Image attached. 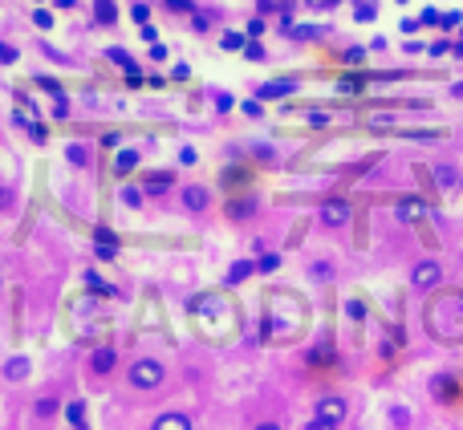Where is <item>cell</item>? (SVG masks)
<instances>
[{"label": "cell", "mask_w": 463, "mask_h": 430, "mask_svg": "<svg viewBox=\"0 0 463 430\" xmlns=\"http://www.w3.org/2000/svg\"><path fill=\"white\" fill-rule=\"evenodd\" d=\"M114 365H118V353H114L110 345H102V349H93V357H90V370H93V378H106V374H114Z\"/></svg>", "instance_id": "8"}, {"label": "cell", "mask_w": 463, "mask_h": 430, "mask_svg": "<svg viewBox=\"0 0 463 430\" xmlns=\"http://www.w3.org/2000/svg\"><path fill=\"white\" fill-rule=\"evenodd\" d=\"M33 25H37V29H53V25H57V21H53V12H49V8H37V12H33Z\"/></svg>", "instance_id": "24"}, {"label": "cell", "mask_w": 463, "mask_h": 430, "mask_svg": "<svg viewBox=\"0 0 463 430\" xmlns=\"http://www.w3.org/2000/svg\"><path fill=\"white\" fill-rule=\"evenodd\" d=\"M297 89L293 78H277V82H264V86L256 89V102H277V98H289Z\"/></svg>", "instance_id": "7"}, {"label": "cell", "mask_w": 463, "mask_h": 430, "mask_svg": "<svg viewBox=\"0 0 463 430\" xmlns=\"http://www.w3.org/2000/svg\"><path fill=\"white\" fill-rule=\"evenodd\" d=\"M317 215H321L325 227H341V223H350L354 207H350V199H325L321 207H317Z\"/></svg>", "instance_id": "4"}, {"label": "cell", "mask_w": 463, "mask_h": 430, "mask_svg": "<svg viewBox=\"0 0 463 430\" xmlns=\"http://www.w3.org/2000/svg\"><path fill=\"white\" fill-rule=\"evenodd\" d=\"M439 284H443V264L418 260L415 268H411V288H415V293H435Z\"/></svg>", "instance_id": "3"}, {"label": "cell", "mask_w": 463, "mask_h": 430, "mask_svg": "<svg viewBox=\"0 0 463 430\" xmlns=\"http://www.w3.org/2000/svg\"><path fill=\"white\" fill-rule=\"evenodd\" d=\"M398 4H407V0H398Z\"/></svg>", "instance_id": "53"}, {"label": "cell", "mask_w": 463, "mask_h": 430, "mask_svg": "<svg viewBox=\"0 0 463 430\" xmlns=\"http://www.w3.org/2000/svg\"><path fill=\"white\" fill-rule=\"evenodd\" d=\"M244 57H248V61H264V57H269V53H264V45L248 41V45H244Z\"/></svg>", "instance_id": "28"}, {"label": "cell", "mask_w": 463, "mask_h": 430, "mask_svg": "<svg viewBox=\"0 0 463 430\" xmlns=\"http://www.w3.org/2000/svg\"><path fill=\"white\" fill-rule=\"evenodd\" d=\"M163 378H167V370H163V361H155V357H142V361L131 365V386L135 389H159Z\"/></svg>", "instance_id": "2"}, {"label": "cell", "mask_w": 463, "mask_h": 430, "mask_svg": "<svg viewBox=\"0 0 463 430\" xmlns=\"http://www.w3.org/2000/svg\"><path fill=\"white\" fill-rule=\"evenodd\" d=\"M8 203H12V191H8V187H0V207H8Z\"/></svg>", "instance_id": "47"}, {"label": "cell", "mask_w": 463, "mask_h": 430, "mask_svg": "<svg viewBox=\"0 0 463 430\" xmlns=\"http://www.w3.org/2000/svg\"><path fill=\"white\" fill-rule=\"evenodd\" d=\"M37 414H41V418H53V414H57V398H41V402H37Z\"/></svg>", "instance_id": "29"}, {"label": "cell", "mask_w": 463, "mask_h": 430, "mask_svg": "<svg viewBox=\"0 0 463 430\" xmlns=\"http://www.w3.org/2000/svg\"><path fill=\"white\" fill-rule=\"evenodd\" d=\"M256 430H280V422H260Z\"/></svg>", "instance_id": "50"}, {"label": "cell", "mask_w": 463, "mask_h": 430, "mask_svg": "<svg viewBox=\"0 0 463 430\" xmlns=\"http://www.w3.org/2000/svg\"><path fill=\"white\" fill-rule=\"evenodd\" d=\"M309 126H329V114H321V110H317V114H309Z\"/></svg>", "instance_id": "42"}, {"label": "cell", "mask_w": 463, "mask_h": 430, "mask_svg": "<svg viewBox=\"0 0 463 430\" xmlns=\"http://www.w3.org/2000/svg\"><path fill=\"white\" fill-rule=\"evenodd\" d=\"M346 410H350V402H346V398H337V394H329V398L317 402V418H325V422H341V418H346Z\"/></svg>", "instance_id": "6"}, {"label": "cell", "mask_w": 463, "mask_h": 430, "mask_svg": "<svg viewBox=\"0 0 463 430\" xmlns=\"http://www.w3.org/2000/svg\"><path fill=\"white\" fill-rule=\"evenodd\" d=\"M37 4H41V0H37Z\"/></svg>", "instance_id": "54"}, {"label": "cell", "mask_w": 463, "mask_h": 430, "mask_svg": "<svg viewBox=\"0 0 463 430\" xmlns=\"http://www.w3.org/2000/svg\"><path fill=\"white\" fill-rule=\"evenodd\" d=\"M65 418H69L74 430H86V402H69L65 406Z\"/></svg>", "instance_id": "20"}, {"label": "cell", "mask_w": 463, "mask_h": 430, "mask_svg": "<svg viewBox=\"0 0 463 430\" xmlns=\"http://www.w3.org/2000/svg\"><path fill=\"white\" fill-rule=\"evenodd\" d=\"M248 212H252V203H232V215H236V219H244Z\"/></svg>", "instance_id": "43"}, {"label": "cell", "mask_w": 463, "mask_h": 430, "mask_svg": "<svg viewBox=\"0 0 463 430\" xmlns=\"http://www.w3.org/2000/svg\"><path fill=\"white\" fill-rule=\"evenodd\" d=\"M74 4H78V0H57V8H74Z\"/></svg>", "instance_id": "51"}, {"label": "cell", "mask_w": 463, "mask_h": 430, "mask_svg": "<svg viewBox=\"0 0 463 430\" xmlns=\"http://www.w3.org/2000/svg\"><path fill=\"white\" fill-rule=\"evenodd\" d=\"M362 82H366L362 73H358V78H341V82H337V89H341V93H358V89H362Z\"/></svg>", "instance_id": "27"}, {"label": "cell", "mask_w": 463, "mask_h": 430, "mask_svg": "<svg viewBox=\"0 0 463 430\" xmlns=\"http://www.w3.org/2000/svg\"><path fill=\"white\" fill-rule=\"evenodd\" d=\"M346 317H350L354 325H362V321H366V304L358 301V297H354V301H346Z\"/></svg>", "instance_id": "22"}, {"label": "cell", "mask_w": 463, "mask_h": 430, "mask_svg": "<svg viewBox=\"0 0 463 430\" xmlns=\"http://www.w3.org/2000/svg\"><path fill=\"white\" fill-rule=\"evenodd\" d=\"M435 179H439V187H451L455 183V171L451 167H435Z\"/></svg>", "instance_id": "31"}, {"label": "cell", "mask_w": 463, "mask_h": 430, "mask_svg": "<svg viewBox=\"0 0 463 430\" xmlns=\"http://www.w3.org/2000/svg\"><path fill=\"white\" fill-rule=\"evenodd\" d=\"M264 33V21H248V37H260Z\"/></svg>", "instance_id": "44"}, {"label": "cell", "mask_w": 463, "mask_h": 430, "mask_svg": "<svg viewBox=\"0 0 463 430\" xmlns=\"http://www.w3.org/2000/svg\"><path fill=\"white\" fill-rule=\"evenodd\" d=\"M431 398H435L439 406L455 402V398H460V378H455V374H435V378H431Z\"/></svg>", "instance_id": "5"}, {"label": "cell", "mask_w": 463, "mask_h": 430, "mask_svg": "<svg viewBox=\"0 0 463 430\" xmlns=\"http://www.w3.org/2000/svg\"><path fill=\"white\" fill-rule=\"evenodd\" d=\"M463 16L460 12H447V16H439V25H443V29H455V25H460Z\"/></svg>", "instance_id": "38"}, {"label": "cell", "mask_w": 463, "mask_h": 430, "mask_svg": "<svg viewBox=\"0 0 463 430\" xmlns=\"http://www.w3.org/2000/svg\"><path fill=\"white\" fill-rule=\"evenodd\" d=\"M333 361V349L321 345V349H309V365H329Z\"/></svg>", "instance_id": "23"}, {"label": "cell", "mask_w": 463, "mask_h": 430, "mask_svg": "<svg viewBox=\"0 0 463 430\" xmlns=\"http://www.w3.org/2000/svg\"><path fill=\"white\" fill-rule=\"evenodd\" d=\"M341 57H346V65H362V61H366V49H362V45H354V49H346Z\"/></svg>", "instance_id": "26"}, {"label": "cell", "mask_w": 463, "mask_h": 430, "mask_svg": "<svg viewBox=\"0 0 463 430\" xmlns=\"http://www.w3.org/2000/svg\"><path fill=\"white\" fill-rule=\"evenodd\" d=\"M305 430H337V422H325V418H317V414H313V418L305 422Z\"/></svg>", "instance_id": "35"}, {"label": "cell", "mask_w": 463, "mask_h": 430, "mask_svg": "<svg viewBox=\"0 0 463 430\" xmlns=\"http://www.w3.org/2000/svg\"><path fill=\"white\" fill-rule=\"evenodd\" d=\"M167 4H171V8H179V12H187V8H191V0H167Z\"/></svg>", "instance_id": "48"}, {"label": "cell", "mask_w": 463, "mask_h": 430, "mask_svg": "<svg viewBox=\"0 0 463 430\" xmlns=\"http://www.w3.org/2000/svg\"><path fill=\"white\" fill-rule=\"evenodd\" d=\"M135 21H139V25L150 21V8H146V4H135Z\"/></svg>", "instance_id": "40"}, {"label": "cell", "mask_w": 463, "mask_h": 430, "mask_svg": "<svg viewBox=\"0 0 463 430\" xmlns=\"http://www.w3.org/2000/svg\"><path fill=\"white\" fill-rule=\"evenodd\" d=\"M309 4H313V8H333L337 0H309Z\"/></svg>", "instance_id": "49"}, {"label": "cell", "mask_w": 463, "mask_h": 430, "mask_svg": "<svg viewBox=\"0 0 463 430\" xmlns=\"http://www.w3.org/2000/svg\"><path fill=\"white\" fill-rule=\"evenodd\" d=\"M29 138H33V142H45V138H49L45 122H29Z\"/></svg>", "instance_id": "32"}, {"label": "cell", "mask_w": 463, "mask_h": 430, "mask_svg": "<svg viewBox=\"0 0 463 430\" xmlns=\"http://www.w3.org/2000/svg\"><path fill=\"white\" fill-rule=\"evenodd\" d=\"M139 150H118V159H114V174H118V179H126V174L135 171V167H139Z\"/></svg>", "instance_id": "14"}, {"label": "cell", "mask_w": 463, "mask_h": 430, "mask_svg": "<svg viewBox=\"0 0 463 430\" xmlns=\"http://www.w3.org/2000/svg\"><path fill=\"white\" fill-rule=\"evenodd\" d=\"M240 110H244V114H248V118H260V102H252V98H248V102H244V106H240Z\"/></svg>", "instance_id": "37"}, {"label": "cell", "mask_w": 463, "mask_h": 430, "mask_svg": "<svg viewBox=\"0 0 463 430\" xmlns=\"http://www.w3.org/2000/svg\"><path fill=\"white\" fill-rule=\"evenodd\" d=\"M139 33H142V41H150V45L159 41V33H155V25H139Z\"/></svg>", "instance_id": "39"}, {"label": "cell", "mask_w": 463, "mask_h": 430, "mask_svg": "<svg viewBox=\"0 0 463 430\" xmlns=\"http://www.w3.org/2000/svg\"><path fill=\"white\" fill-rule=\"evenodd\" d=\"M41 86H45L49 93H53V98H57V102H61V86H57V82H53V78H45V82H41Z\"/></svg>", "instance_id": "45"}, {"label": "cell", "mask_w": 463, "mask_h": 430, "mask_svg": "<svg viewBox=\"0 0 463 430\" xmlns=\"http://www.w3.org/2000/svg\"><path fill=\"white\" fill-rule=\"evenodd\" d=\"M93 16H98V25H114L118 21V4L114 0H98L93 4Z\"/></svg>", "instance_id": "18"}, {"label": "cell", "mask_w": 463, "mask_h": 430, "mask_svg": "<svg viewBox=\"0 0 463 430\" xmlns=\"http://www.w3.org/2000/svg\"><path fill=\"white\" fill-rule=\"evenodd\" d=\"M86 288H90V293H98V297H114V288H110L98 272H86Z\"/></svg>", "instance_id": "21"}, {"label": "cell", "mask_w": 463, "mask_h": 430, "mask_svg": "<svg viewBox=\"0 0 463 430\" xmlns=\"http://www.w3.org/2000/svg\"><path fill=\"white\" fill-rule=\"evenodd\" d=\"M195 159H199V155H195V146H183V150H179V163H183V167H191Z\"/></svg>", "instance_id": "36"}, {"label": "cell", "mask_w": 463, "mask_h": 430, "mask_svg": "<svg viewBox=\"0 0 463 430\" xmlns=\"http://www.w3.org/2000/svg\"><path fill=\"white\" fill-rule=\"evenodd\" d=\"M394 212H398L403 223H422V219L431 215V207H427L422 199H398V207H394Z\"/></svg>", "instance_id": "10"}, {"label": "cell", "mask_w": 463, "mask_h": 430, "mask_svg": "<svg viewBox=\"0 0 463 430\" xmlns=\"http://www.w3.org/2000/svg\"><path fill=\"white\" fill-rule=\"evenodd\" d=\"M126 86H131V89H142V86H146V82H142L139 73H126Z\"/></svg>", "instance_id": "46"}, {"label": "cell", "mask_w": 463, "mask_h": 430, "mask_svg": "<svg viewBox=\"0 0 463 430\" xmlns=\"http://www.w3.org/2000/svg\"><path fill=\"white\" fill-rule=\"evenodd\" d=\"M427 329L435 341H463V288H447L431 297Z\"/></svg>", "instance_id": "1"}, {"label": "cell", "mask_w": 463, "mask_h": 430, "mask_svg": "<svg viewBox=\"0 0 463 430\" xmlns=\"http://www.w3.org/2000/svg\"><path fill=\"white\" fill-rule=\"evenodd\" d=\"M106 57H110L118 69H126V73H139V65H135V57H131L126 49H106Z\"/></svg>", "instance_id": "19"}, {"label": "cell", "mask_w": 463, "mask_h": 430, "mask_svg": "<svg viewBox=\"0 0 463 430\" xmlns=\"http://www.w3.org/2000/svg\"><path fill=\"white\" fill-rule=\"evenodd\" d=\"M252 272H256V264H252V260H236V264L228 268V284H244Z\"/></svg>", "instance_id": "16"}, {"label": "cell", "mask_w": 463, "mask_h": 430, "mask_svg": "<svg viewBox=\"0 0 463 430\" xmlns=\"http://www.w3.org/2000/svg\"><path fill=\"white\" fill-rule=\"evenodd\" d=\"M122 203H126V207H139V203H142V191H139V187H126V191H122Z\"/></svg>", "instance_id": "30"}, {"label": "cell", "mask_w": 463, "mask_h": 430, "mask_svg": "<svg viewBox=\"0 0 463 430\" xmlns=\"http://www.w3.org/2000/svg\"><path fill=\"white\" fill-rule=\"evenodd\" d=\"M65 159H69L74 167H90V146H86V142H69V146H65Z\"/></svg>", "instance_id": "17"}, {"label": "cell", "mask_w": 463, "mask_h": 430, "mask_svg": "<svg viewBox=\"0 0 463 430\" xmlns=\"http://www.w3.org/2000/svg\"><path fill=\"white\" fill-rule=\"evenodd\" d=\"M29 357H8V365H4V378H12V382H25L29 378Z\"/></svg>", "instance_id": "15"}, {"label": "cell", "mask_w": 463, "mask_h": 430, "mask_svg": "<svg viewBox=\"0 0 463 430\" xmlns=\"http://www.w3.org/2000/svg\"><path fill=\"white\" fill-rule=\"evenodd\" d=\"M93 252H98V260H114L118 256V236L110 227H98V248Z\"/></svg>", "instance_id": "11"}, {"label": "cell", "mask_w": 463, "mask_h": 430, "mask_svg": "<svg viewBox=\"0 0 463 430\" xmlns=\"http://www.w3.org/2000/svg\"><path fill=\"white\" fill-rule=\"evenodd\" d=\"M150 430H191V418L179 414V410H167V414H159L155 418V427Z\"/></svg>", "instance_id": "12"}, {"label": "cell", "mask_w": 463, "mask_h": 430, "mask_svg": "<svg viewBox=\"0 0 463 430\" xmlns=\"http://www.w3.org/2000/svg\"><path fill=\"white\" fill-rule=\"evenodd\" d=\"M277 268H280L277 252H264V256H260V264H256V272H277Z\"/></svg>", "instance_id": "25"}, {"label": "cell", "mask_w": 463, "mask_h": 430, "mask_svg": "<svg viewBox=\"0 0 463 430\" xmlns=\"http://www.w3.org/2000/svg\"><path fill=\"white\" fill-rule=\"evenodd\" d=\"M451 93H455V98H463V82H460V86H455V89H451Z\"/></svg>", "instance_id": "52"}, {"label": "cell", "mask_w": 463, "mask_h": 430, "mask_svg": "<svg viewBox=\"0 0 463 430\" xmlns=\"http://www.w3.org/2000/svg\"><path fill=\"white\" fill-rule=\"evenodd\" d=\"M12 61H16V49L8 41H0V65H12Z\"/></svg>", "instance_id": "33"}, {"label": "cell", "mask_w": 463, "mask_h": 430, "mask_svg": "<svg viewBox=\"0 0 463 430\" xmlns=\"http://www.w3.org/2000/svg\"><path fill=\"white\" fill-rule=\"evenodd\" d=\"M171 183H175V174H171V171L142 174V195H167V191H171Z\"/></svg>", "instance_id": "9"}, {"label": "cell", "mask_w": 463, "mask_h": 430, "mask_svg": "<svg viewBox=\"0 0 463 430\" xmlns=\"http://www.w3.org/2000/svg\"><path fill=\"white\" fill-rule=\"evenodd\" d=\"M244 33H224V49H244Z\"/></svg>", "instance_id": "34"}, {"label": "cell", "mask_w": 463, "mask_h": 430, "mask_svg": "<svg viewBox=\"0 0 463 430\" xmlns=\"http://www.w3.org/2000/svg\"><path fill=\"white\" fill-rule=\"evenodd\" d=\"M150 61H167V49H163L159 41L150 45Z\"/></svg>", "instance_id": "41"}, {"label": "cell", "mask_w": 463, "mask_h": 430, "mask_svg": "<svg viewBox=\"0 0 463 430\" xmlns=\"http://www.w3.org/2000/svg\"><path fill=\"white\" fill-rule=\"evenodd\" d=\"M183 207L191 215L207 212V191H203V187H183Z\"/></svg>", "instance_id": "13"}]
</instances>
